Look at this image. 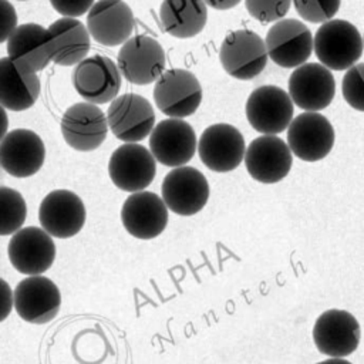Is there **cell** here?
Listing matches in <instances>:
<instances>
[{
  "label": "cell",
  "mask_w": 364,
  "mask_h": 364,
  "mask_svg": "<svg viewBox=\"0 0 364 364\" xmlns=\"http://www.w3.org/2000/svg\"><path fill=\"white\" fill-rule=\"evenodd\" d=\"M363 50L364 41L358 28L347 20H328L314 34L316 57L328 70L351 68L360 60Z\"/></svg>",
  "instance_id": "obj_1"
},
{
  "label": "cell",
  "mask_w": 364,
  "mask_h": 364,
  "mask_svg": "<svg viewBox=\"0 0 364 364\" xmlns=\"http://www.w3.org/2000/svg\"><path fill=\"white\" fill-rule=\"evenodd\" d=\"M264 40L255 31L242 28L230 31L222 41L219 60L223 70L233 78L252 80L267 64Z\"/></svg>",
  "instance_id": "obj_2"
},
{
  "label": "cell",
  "mask_w": 364,
  "mask_h": 364,
  "mask_svg": "<svg viewBox=\"0 0 364 364\" xmlns=\"http://www.w3.org/2000/svg\"><path fill=\"white\" fill-rule=\"evenodd\" d=\"M71 81L81 98L98 105L117 98L122 74L109 57L94 54L74 67Z\"/></svg>",
  "instance_id": "obj_3"
},
{
  "label": "cell",
  "mask_w": 364,
  "mask_h": 364,
  "mask_svg": "<svg viewBox=\"0 0 364 364\" xmlns=\"http://www.w3.org/2000/svg\"><path fill=\"white\" fill-rule=\"evenodd\" d=\"M293 100L277 85H262L250 92L246 101V118L252 128L263 135H276L293 121Z\"/></svg>",
  "instance_id": "obj_4"
},
{
  "label": "cell",
  "mask_w": 364,
  "mask_h": 364,
  "mask_svg": "<svg viewBox=\"0 0 364 364\" xmlns=\"http://www.w3.org/2000/svg\"><path fill=\"white\" fill-rule=\"evenodd\" d=\"M264 43L269 58L283 68H297L306 64L314 50L310 28L296 18H282L273 23Z\"/></svg>",
  "instance_id": "obj_5"
},
{
  "label": "cell",
  "mask_w": 364,
  "mask_h": 364,
  "mask_svg": "<svg viewBox=\"0 0 364 364\" xmlns=\"http://www.w3.org/2000/svg\"><path fill=\"white\" fill-rule=\"evenodd\" d=\"M117 64L125 80L136 85H148L156 82L165 73V51L155 38L134 36L121 46Z\"/></svg>",
  "instance_id": "obj_6"
},
{
  "label": "cell",
  "mask_w": 364,
  "mask_h": 364,
  "mask_svg": "<svg viewBox=\"0 0 364 364\" xmlns=\"http://www.w3.org/2000/svg\"><path fill=\"white\" fill-rule=\"evenodd\" d=\"M154 101L169 118L192 115L202 102V87L188 70H166L154 87Z\"/></svg>",
  "instance_id": "obj_7"
},
{
  "label": "cell",
  "mask_w": 364,
  "mask_h": 364,
  "mask_svg": "<svg viewBox=\"0 0 364 364\" xmlns=\"http://www.w3.org/2000/svg\"><path fill=\"white\" fill-rule=\"evenodd\" d=\"M155 173V156L151 149L138 142H125L111 154L108 175L121 191L141 192L152 183Z\"/></svg>",
  "instance_id": "obj_8"
},
{
  "label": "cell",
  "mask_w": 364,
  "mask_h": 364,
  "mask_svg": "<svg viewBox=\"0 0 364 364\" xmlns=\"http://www.w3.org/2000/svg\"><path fill=\"white\" fill-rule=\"evenodd\" d=\"M162 199L171 212L192 216L200 212L209 199L205 175L193 166H178L168 172L162 182Z\"/></svg>",
  "instance_id": "obj_9"
},
{
  "label": "cell",
  "mask_w": 364,
  "mask_h": 364,
  "mask_svg": "<svg viewBox=\"0 0 364 364\" xmlns=\"http://www.w3.org/2000/svg\"><path fill=\"white\" fill-rule=\"evenodd\" d=\"M108 127L114 136L124 142H139L155 128V112L149 101L128 92L111 101L107 109Z\"/></svg>",
  "instance_id": "obj_10"
},
{
  "label": "cell",
  "mask_w": 364,
  "mask_h": 364,
  "mask_svg": "<svg viewBox=\"0 0 364 364\" xmlns=\"http://www.w3.org/2000/svg\"><path fill=\"white\" fill-rule=\"evenodd\" d=\"M198 154L206 168L213 172H230L245 161L243 135L230 124L208 127L198 141Z\"/></svg>",
  "instance_id": "obj_11"
},
{
  "label": "cell",
  "mask_w": 364,
  "mask_h": 364,
  "mask_svg": "<svg viewBox=\"0 0 364 364\" xmlns=\"http://www.w3.org/2000/svg\"><path fill=\"white\" fill-rule=\"evenodd\" d=\"M334 138L333 125L318 112L306 111L293 118L287 128L289 148L306 162L326 158L334 145Z\"/></svg>",
  "instance_id": "obj_12"
},
{
  "label": "cell",
  "mask_w": 364,
  "mask_h": 364,
  "mask_svg": "<svg viewBox=\"0 0 364 364\" xmlns=\"http://www.w3.org/2000/svg\"><path fill=\"white\" fill-rule=\"evenodd\" d=\"M107 114L97 104L77 102L61 118V134L68 146L80 152L97 149L108 134Z\"/></svg>",
  "instance_id": "obj_13"
},
{
  "label": "cell",
  "mask_w": 364,
  "mask_h": 364,
  "mask_svg": "<svg viewBox=\"0 0 364 364\" xmlns=\"http://www.w3.org/2000/svg\"><path fill=\"white\" fill-rule=\"evenodd\" d=\"M361 328L357 318L346 311L331 309L318 316L313 327V341L321 354L343 358L358 347Z\"/></svg>",
  "instance_id": "obj_14"
},
{
  "label": "cell",
  "mask_w": 364,
  "mask_h": 364,
  "mask_svg": "<svg viewBox=\"0 0 364 364\" xmlns=\"http://www.w3.org/2000/svg\"><path fill=\"white\" fill-rule=\"evenodd\" d=\"M61 294L57 284L44 276H28L14 289V310L27 323L44 324L60 310Z\"/></svg>",
  "instance_id": "obj_15"
},
{
  "label": "cell",
  "mask_w": 364,
  "mask_h": 364,
  "mask_svg": "<svg viewBox=\"0 0 364 364\" xmlns=\"http://www.w3.org/2000/svg\"><path fill=\"white\" fill-rule=\"evenodd\" d=\"M196 148L195 131L182 118L159 121L149 135V149L165 166H183L193 158Z\"/></svg>",
  "instance_id": "obj_16"
},
{
  "label": "cell",
  "mask_w": 364,
  "mask_h": 364,
  "mask_svg": "<svg viewBox=\"0 0 364 364\" xmlns=\"http://www.w3.org/2000/svg\"><path fill=\"white\" fill-rule=\"evenodd\" d=\"M336 94V81L331 71L318 63H306L290 74L289 95L293 102L310 112L330 105Z\"/></svg>",
  "instance_id": "obj_17"
},
{
  "label": "cell",
  "mask_w": 364,
  "mask_h": 364,
  "mask_svg": "<svg viewBox=\"0 0 364 364\" xmlns=\"http://www.w3.org/2000/svg\"><path fill=\"white\" fill-rule=\"evenodd\" d=\"M85 206L78 195L67 189L51 191L40 203L41 228L54 237L75 236L85 223Z\"/></svg>",
  "instance_id": "obj_18"
},
{
  "label": "cell",
  "mask_w": 364,
  "mask_h": 364,
  "mask_svg": "<svg viewBox=\"0 0 364 364\" xmlns=\"http://www.w3.org/2000/svg\"><path fill=\"white\" fill-rule=\"evenodd\" d=\"M7 252L11 266L17 272L30 276L48 270L55 257L51 235L36 226L21 228L13 233Z\"/></svg>",
  "instance_id": "obj_19"
},
{
  "label": "cell",
  "mask_w": 364,
  "mask_h": 364,
  "mask_svg": "<svg viewBox=\"0 0 364 364\" xmlns=\"http://www.w3.org/2000/svg\"><path fill=\"white\" fill-rule=\"evenodd\" d=\"M291 154L289 145L279 136H257L246 148V171L257 182L276 183L290 172L293 165Z\"/></svg>",
  "instance_id": "obj_20"
},
{
  "label": "cell",
  "mask_w": 364,
  "mask_h": 364,
  "mask_svg": "<svg viewBox=\"0 0 364 364\" xmlns=\"http://www.w3.org/2000/svg\"><path fill=\"white\" fill-rule=\"evenodd\" d=\"M121 222L131 236L154 239L166 228L168 206L155 192H134L122 203Z\"/></svg>",
  "instance_id": "obj_21"
},
{
  "label": "cell",
  "mask_w": 364,
  "mask_h": 364,
  "mask_svg": "<svg viewBox=\"0 0 364 364\" xmlns=\"http://www.w3.org/2000/svg\"><path fill=\"white\" fill-rule=\"evenodd\" d=\"M46 159L43 139L31 129L17 128L1 138L0 165L14 178H27L37 173Z\"/></svg>",
  "instance_id": "obj_22"
},
{
  "label": "cell",
  "mask_w": 364,
  "mask_h": 364,
  "mask_svg": "<svg viewBox=\"0 0 364 364\" xmlns=\"http://www.w3.org/2000/svg\"><path fill=\"white\" fill-rule=\"evenodd\" d=\"M134 13L122 0H98L87 14L91 37L102 46H121L134 31Z\"/></svg>",
  "instance_id": "obj_23"
},
{
  "label": "cell",
  "mask_w": 364,
  "mask_h": 364,
  "mask_svg": "<svg viewBox=\"0 0 364 364\" xmlns=\"http://www.w3.org/2000/svg\"><path fill=\"white\" fill-rule=\"evenodd\" d=\"M6 48L10 60L34 73L41 71L53 61L50 31L40 24L18 26L6 41Z\"/></svg>",
  "instance_id": "obj_24"
},
{
  "label": "cell",
  "mask_w": 364,
  "mask_h": 364,
  "mask_svg": "<svg viewBox=\"0 0 364 364\" xmlns=\"http://www.w3.org/2000/svg\"><path fill=\"white\" fill-rule=\"evenodd\" d=\"M37 74L9 57L0 60V102L10 111H24L34 105L40 95Z\"/></svg>",
  "instance_id": "obj_25"
},
{
  "label": "cell",
  "mask_w": 364,
  "mask_h": 364,
  "mask_svg": "<svg viewBox=\"0 0 364 364\" xmlns=\"http://www.w3.org/2000/svg\"><path fill=\"white\" fill-rule=\"evenodd\" d=\"M51 38L53 61L58 65L71 67L87 58L90 51V31L74 17H61L48 27Z\"/></svg>",
  "instance_id": "obj_26"
},
{
  "label": "cell",
  "mask_w": 364,
  "mask_h": 364,
  "mask_svg": "<svg viewBox=\"0 0 364 364\" xmlns=\"http://www.w3.org/2000/svg\"><path fill=\"white\" fill-rule=\"evenodd\" d=\"M159 18L168 34L178 38L195 37L205 28L206 3L203 0H164L159 7Z\"/></svg>",
  "instance_id": "obj_27"
},
{
  "label": "cell",
  "mask_w": 364,
  "mask_h": 364,
  "mask_svg": "<svg viewBox=\"0 0 364 364\" xmlns=\"http://www.w3.org/2000/svg\"><path fill=\"white\" fill-rule=\"evenodd\" d=\"M0 202H1V223L0 235L7 236L16 233L21 229L27 216L26 200L21 193L16 189L1 186L0 188Z\"/></svg>",
  "instance_id": "obj_28"
},
{
  "label": "cell",
  "mask_w": 364,
  "mask_h": 364,
  "mask_svg": "<svg viewBox=\"0 0 364 364\" xmlns=\"http://www.w3.org/2000/svg\"><path fill=\"white\" fill-rule=\"evenodd\" d=\"M297 14L309 23H326L333 20L341 0H293Z\"/></svg>",
  "instance_id": "obj_29"
},
{
  "label": "cell",
  "mask_w": 364,
  "mask_h": 364,
  "mask_svg": "<svg viewBox=\"0 0 364 364\" xmlns=\"http://www.w3.org/2000/svg\"><path fill=\"white\" fill-rule=\"evenodd\" d=\"M341 92L351 108L364 112V63L355 64L346 71Z\"/></svg>",
  "instance_id": "obj_30"
},
{
  "label": "cell",
  "mask_w": 364,
  "mask_h": 364,
  "mask_svg": "<svg viewBox=\"0 0 364 364\" xmlns=\"http://www.w3.org/2000/svg\"><path fill=\"white\" fill-rule=\"evenodd\" d=\"M293 0H245L247 13L262 24L276 23L282 20Z\"/></svg>",
  "instance_id": "obj_31"
},
{
  "label": "cell",
  "mask_w": 364,
  "mask_h": 364,
  "mask_svg": "<svg viewBox=\"0 0 364 364\" xmlns=\"http://www.w3.org/2000/svg\"><path fill=\"white\" fill-rule=\"evenodd\" d=\"M53 9L64 17H81L95 4L94 0H50Z\"/></svg>",
  "instance_id": "obj_32"
},
{
  "label": "cell",
  "mask_w": 364,
  "mask_h": 364,
  "mask_svg": "<svg viewBox=\"0 0 364 364\" xmlns=\"http://www.w3.org/2000/svg\"><path fill=\"white\" fill-rule=\"evenodd\" d=\"M0 4H1V17H3V28H1L0 41L6 43L9 40V37L11 36V33L18 27L17 26V14H16V10L11 6V3H9L7 0H0Z\"/></svg>",
  "instance_id": "obj_33"
},
{
  "label": "cell",
  "mask_w": 364,
  "mask_h": 364,
  "mask_svg": "<svg viewBox=\"0 0 364 364\" xmlns=\"http://www.w3.org/2000/svg\"><path fill=\"white\" fill-rule=\"evenodd\" d=\"M206 6L215 9V10H229L236 7L242 0H203Z\"/></svg>",
  "instance_id": "obj_34"
},
{
  "label": "cell",
  "mask_w": 364,
  "mask_h": 364,
  "mask_svg": "<svg viewBox=\"0 0 364 364\" xmlns=\"http://www.w3.org/2000/svg\"><path fill=\"white\" fill-rule=\"evenodd\" d=\"M317 364H351L350 361L347 360H343V358H337V357H331L328 360H324V361H320Z\"/></svg>",
  "instance_id": "obj_35"
},
{
  "label": "cell",
  "mask_w": 364,
  "mask_h": 364,
  "mask_svg": "<svg viewBox=\"0 0 364 364\" xmlns=\"http://www.w3.org/2000/svg\"><path fill=\"white\" fill-rule=\"evenodd\" d=\"M363 41H364V36H363Z\"/></svg>",
  "instance_id": "obj_36"
}]
</instances>
